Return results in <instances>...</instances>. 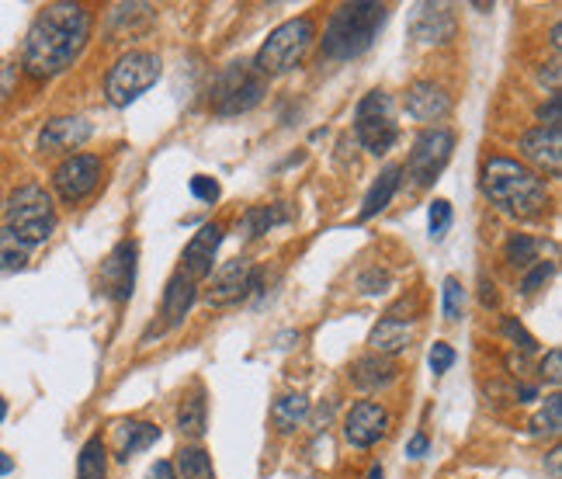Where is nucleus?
I'll list each match as a JSON object with an SVG mask.
<instances>
[{"instance_id": "nucleus-1", "label": "nucleus", "mask_w": 562, "mask_h": 479, "mask_svg": "<svg viewBox=\"0 0 562 479\" xmlns=\"http://www.w3.org/2000/svg\"><path fill=\"white\" fill-rule=\"evenodd\" d=\"M91 11L80 4H46L25 35L22 66L31 77L49 80L77 63L91 39Z\"/></svg>"}, {"instance_id": "nucleus-2", "label": "nucleus", "mask_w": 562, "mask_h": 479, "mask_svg": "<svg viewBox=\"0 0 562 479\" xmlns=\"http://www.w3.org/2000/svg\"><path fill=\"white\" fill-rule=\"evenodd\" d=\"M483 191L500 212L514 219H535L549 205L546 181L532 171L518 164L511 156H489L483 167Z\"/></svg>"}, {"instance_id": "nucleus-3", "label": "nucleus", "mask_w": 562, "mask_h": 479, "mask_svg": "<svg viewBox=\"0 0 562 479\" xmlns=\"http://www.w3.org/2000/svg\"><path fill=\"white\" fill-rule=\"evenodd\" d=\"M389 8L375 4V0H355V4H341L330 14L323 31V56L327 60H355L361 52L372 49L375 35L382 31Z\"/></svg>"}, {"instance_id": "nucleus-4", "label": "nucleus", "mask_w": 562, "mask_h": 479, "mask_svg": "<svg viewBox=\"0 0 562 479\" xmlns=\"http://www.w3.org/2000/svg\"><path fill=\"white\" fill-rule=\"evenodd\" d=\"M4 216H8L11 234L28 247L49 240V234L56 229V205H52L49 191L42 185L17 188L4 205Z\"/></svg>"}, {"instance_id": "nucleus-5", "label": "nucleus", "mask_w": 562, "mask_h": 479, "mask_svg": "<svg viewBox=\"0 0 562 479\" xmlns=\"http://www.w3.org/2000/svg\"><path fill=\"white\" fill-rule=\"evenodd\" d=\"M312 39H316V28H312L309 17H292V22L278 25L268 35V42L257 49V56H254L251 66L257 70L260 77L289 74V70H295L298 63H303Z\"/></svg>"}, {"instance_id": "nucleus-6", "label": "nucleus", "mask_w": 562, "mask_h": 479, "mask_svg": "<svg viewBox=\"0 0 562 479\" xmlns=\"http://www.w3.org/2000/svg\"><path fill=\"white\" fill-rule=\"evenodd\" d=\"M156 80H161V56L146 49H132L108 70L104 94H108L115 109H126V104H132L139 94H146Z\"/></svg>"}, {"instance_id": "nucleus-7", "label": "nucleus", "mask_w": 562, "mask_h": 479, "mask_svg": "<svg viewBox=\"0 0 562 479\" xmlns=\"http://www.w3.org/2000/svg\"><path fill=\"white\" fill-rule=\"evenodd\" d=\"M265 94H268V80L251 63H230L213 84V112L216 115L251 112Z\"/></svg>"}, {"instance_id": "nucleus-8", "label": "nucleus", "mask_w": 562, "mask_h": 479, "mask_svg": "<svg viewBox=\"0 0 562 479\" xmlns=\"http://www.w3.org/2000/svg\"><path fill=\"white\" fill-rule=\"evenodd\" d=\"M355 136L368 153H389L399 139L396 126V101L385 91H372L355 109Z\"/></svg>"}, {"instance_id": "nucleus-9", "label": "nucleus", "mask_w": 562, "mask_h": 479, "mask_svg": "<svg viewBox=\"0 0 562 479\" xmlns=\"http://www.w3.org/2000/svg\"><path fill=\"white\" fill-rule=\"evenodd\" d=\"M451 150H455V133L451 129H445V126L424 129L413 139V150H410V160H407L410 177L417 185L437 181V174L448 167Z\"/></svg>"}, {"instance_id": "nucleus-10", "label": "nucleus", "mask_w": 562, "mask_h": 479, "mask_svg": "<svg viewBox=\"0 0 562 479\" xmlns=\"http://www.w3.org/2000/svg\"><path fill=\"white\" fill-rule=\"evenodd\" d=\"M101 156L94 153H74V156H66L63 164L56 167V174H52V185H56L60 191V199L63 202H80L87 199L98 181H101Z\"/></svg>"}, {"instance_id": "nucleus-11", "label": "nucleus", "mask_w": 562, "mask_h": 479, "mask_svg": "<svg viewBox=\"0 0 562 479\" xmlns=\"http://www.w3.org/2000/svg\"><path fill=\"white\" fill-rule=\"evenodd\" d=\"M260 286V275L247 257H233L226 261L222 268L213 275V289H208V303L213 306H230L240 303L251 289Z\"/></svg>"}, {"instance_id": "nucleus-12", "label": "nucleus", "mask_w": 562, "mask_h": 479, "mask_svg": "<svg viewBox=\"0 0 562 479\" xmlns=\"http://www.w3.org/2000/svg\"><path fill=\"white\" fill-rule=\"evenodd\" d=\"M136 257H139V247L132 240H122L101 264V289L108 299H115V303H126V299L132 295Z\"/></svg>"}, {"instance_id": "nucleus-13", "label": "nucleus", "mask_w": 562, "mask_h": 479, "mask_svg": "<svg viewBox=\"0 0 562 479\" xmlns=\"http://www.w3.org/2000/svg\"><path fill=\"white\" fill-rule=\"evenodd\" d=\"M385 431H389V414L375 400H358L344 417V438L355 449H372Z\"/></svg>"}, {"instance_id": "nucleus-14", "label": "nucleus", "mask_w": 562, "mask_h": 479, "mask_svg": "<svg viewBox=\"0 0 562 479\" xmlns=\"http://www.w3.org/2000/svg\"><path fill=\"white\" fill-rule=\"evenodd\" d=\"M219 243H222V229L216 223H208L202 226L195 237H191V243L184 247V272L191 281H199L205 275H213V257L219 251Z\"/></svg>"}, {"instance_id": "nucleus-15", "label": "nucleus", "mask_w": 562, "mask_h": 479, "mask_svg": "<svg viewBox=\"0 0 562 479\" xmlns=\"http://www.w3.org/2000/svg\"><path fill=\"white\" fill-rule=\"evenodd\" d=\"M451 112V98L434 80H417L407 87V115L417 122H437Z\"/></svg>"}, {"instance_id": "nucleus-16", "label": "nucleus", "mask_w": 562, "mask_h": 479, "mask_svg": "<svg viewBox=\"0 0 562 479\" xmlns=\"http://www.w3.org/2000/svg\"><path fill=\"white\" fill-rule=\"evenodd\" d=\"M559 147H562L559 129L538 126V129L521 136V153L528 156L532 164H538L541 171H549L552 177H559V171H562V153H559Z\"/></svg>"}, {"instance_id": "nucleus-17", "label": "nucleus", "mask_w": 562, "mask_h": 479, "mask_svg": "<svg viewBox=\"0 0 562 479\" xmlns=\"http://www.w3.org/2000/svg\"><path fill=\"white\" fill-rule=\"evenodd\" d=\"M87 139H91V122L87 118H52L46 122L39 147L46 153H60V150H77Z\"/></svg>"}, {"instance_id": "nucleus-18", "label": "nucleus", "mask_w": 562, "mask_h": 479, "mask_svg": "<svg viewBox=\"0 0 562 479\" xmlns=\"http://www.w3.org/2000/svg\"><path fill=\"white\" fill-rule=\"evenodd\" d=\"M413 35L420 42H448L455 35V17L448 4H417L413 8Z\"/></svg>"}, {"instance_id": "nucleus-19", "label": "nucleus", "mask_w": 562, "mask_h": 479, "mask_svg": "<svg viewBox=\"0 0 562 479\" xmlns=\"http://www.w3.org/2000/svg\"><path fill=\"white\" fill-rule=\"evenodd\" d=\"M153 441H161V428L156 424H146V420H118L115 424V449H118V458H129L136 452L150 449Z\"/></svg>"}, {"instance_id": "nucleus-20", "label": "nucleus", "mask_w": 562, "mask_h": 479, "mask_svg": "<svg viewBox=\"0 0 562 479\" xmlns=\"http://www.w3.org/2000/svg\"><path fill=\"white\" fill-rule=\"evenodd\" d=\"M191 303H195V281L178 272L167 281V292H164V319H167V327L184 324V316L191 313Z\"/></svg>"}, {"instance_id": "nucleus-21", "label": "nucleus", "mask_w": 562, "mask_h": 479, "mask_svg": "<svg viewBox=\"0 0 562 479\" xmlns=\"http://www.w3.org/2000/svg\"><path fill=\"white\" fill-rule=\"evenodd\" d=\"M410 341H413V327L407 324V319L385 316V319H379V327L372 330V348L382 354V358H389V354L407 351Z\"/></svg>"}, {"instance_id": "nucleus-22", "label": "nucleus", "mask_w": 562, "mask_h": 479, "mask_svg": "<svg viewBox=\"0 0 562 479\" xmlns=\"http://www.w3.org/2000/svg\"><path fill=\"white\" fill-rule=\"evenodd\" d=\"M396 379V365L382 354H368V358H358L350 365V382L358 389H379V386H389Z\"/></svg>"}, {"instance_id": "nucleus-23", "label": "nucleus", "mask_w": 562, "mask_h": 479, "mask_svg": "<svg viewBox=\"0 0 562 479\" xmlns=\"http://www.w3.org/2000/svg\"><path fill=\"white\" fill-rule=\"evenodd\" d=\"M399 177H403V167L399 164H389L382 174H379V181L372 185V191L365 194V205H361V219H372L379 216V212L393 202V194L399 188Z\"/></svg>"}, {"instance_id": "nucleus-24", "label": "nucleus", "mask_w": 562, "mask_h": 479, "mask_svg": "<svg viewBox=\"0 0 562 479\" xmlns=\"http://www.w3.org/2000/svg\"><path fill=\"white\" fill-rule=\"evenodd\" d=\"M309 417V400L303 393H289V396H278L274 406H271V420L278 431H295L298 424Z\"/></svg>"}, {"instance_id": "nucleus-25", "label": "nucleus", "mask_w": 562, "mask_h": 479, "mask_svg": "<svg viewBox=\"0 0 562 479\" xmlns=\"http://www.w3.org/2000/svg\"><path fill=\"white\" fill-rule=\"evenodd\" d=\"M289 219V212H285V205H254V209H247V216H243V223H240V234L243 237H260V234H268L271 226H278V223H285Z\"/></svg>"}, {"instance_id": "nucleus-26", "label": "nucleus", "mask_w": 562, "mask_h": 479, "mask_svg": "<svg viewBox=\"0 0 562 479\" xmlns=\"http://www.w3.org/2000/svg\"><path fill=\"white\" fill-rule=\"evenodd\" d=\"M77 479H108V452H104V441L101 438H91L80 449Z\"/></svg>"}, {"instance_id": "nucleus-27", "label": "nucleus", "mask_w": 562, "mask_h": 479, "mask_svg": "<svg viewBox=\"0 0 562 479\" xmlns=\"http://www.w3.org/2000/svg\"><path fill=\"white\" fill-rule=\"evenodd\" d=\"M178 428L188 438H202L205 434V393L195 389L188 400H181L178 406Z\"/></svg>"}, {"instance_id": "nucleus-28", "label": "nucleus", "mask_w": 562, "mask_h": 479, "mask_svg": "<svg viewBox=\"0 0 562 479\" xmlns=\"http://www.w3.org/2000/svg\"><path fill=\"white\" fill-rule=\"evenodd\" d=\"M178 469L181 476L178 479H216L213 472V458H208L205 449H181L178 452Z\"/></svg>"}, {"instance_id": "nucleus-29", "label": "nucleus", "mask_w": 562, "mask_h": 479, "mask_svg": "<svg viewBox=\"0 0 562 479\" xmlns=\"http://www.w3.org/2000/svg\"><path fill=\"white\" fill-rule=\"evenodd\" d=\"M28 251L31 247L22 243L8 226H0V272H17L28 264Z\"/></svg>"}, {"instance_id": "nucleus-30", "label": "nucleus", "mask_w": 562, "mask_h": 479, "mask_svg": "<svg viewBox=\"0 0 562 479\" xmlns=\"http://www.w3.org/2000/svg\"><path fill=\"white\" fill-rule=\"evenodd\" d=\"M503 257H507V264H514V268H528L532 261H538V240L514 234L503 243Z\"/></svg>"}, {"instance_id": "nucleus-31", "label": "nucleus", "mask_w": 562, "mask_h": 479, "mask_svg": "<svg viewBox=\"0 0 562 479\" xmlns=\"http://www.w3.org/2000/svg\"><path fill=\"white\" fill-rule=\"evenodd\" d=\"M538 431H549V434H559V428H562V396L559 393H552L549 400H546V411L538 414Z\"/></svg>"}, {"instance_id": "nucleus-32", "label": "nucleus", "mask_w": 562, "mask_h": 479, "mask_svg": "<svg viewBox=\"0 0 562 479\" xmlns=\"http://www.w3.org/2000/svg\"><path fill=\"white\" fill-rule=\"evenodd\" d=\"M445 316L448 319H459L462 316V306H465V289L459 278H445Z\"/></svg>"}, {"instance_id": "nucleus-33", "label": "nucleus", "mask_w": 562, "mask_h": 479, "mask_svg": "<svg viewBox=\"0 0 562 479\" xmlns=\"http://www.w3.org/2000/svg\"><path fill=\"white\" fill-rule=\"evenodd\" d=\"M448 226H451V202L434 199L431 202V237H445Z\"/></svg>"}, {"instance_id": "nucleus-34", "label": "nucleus", "mask_w": 562, "mask_h": 479, "mask_svg": "<svg viewBox=\"0 0 562 479\" xmlns=\"http://www.w3.org/2000/svg\"><path fill=\"white\" fill-rule=\"evenodd\" d=\"M358 286H361V292H385L393 286V275L385 272V268H368L361 278H358Z\"/></svg>"}, {"instance_id": "nucleus-35", "label": "nucleus", "mask_w": 562, "mask_h": 479, "mask_svg": "<svg viewBox=\"0 0 562 479\" xmlns=\"http://www.w3.org/2000/svg\"><path fill=\"white\" fill-rule=\"evenodd\" d=\"M191 194H195V199H202V202H216L219 199V185L213 181V177H205V174H195L191 177Z\"/></svg>"}, {"instance_id": "nucleus-36", "label": "nucleus", "mask_w": 562, "mask_h": 479, "mask_svg": "<svg viewBox=\"0 0 562 479\" xmlns=\"http://www.w3.org/2000/svg\"><path fill=\"white\" fill-rule=\"evenodd\" d=\"M503 333L511 337V341H514L521 351H535V348H538V341H535V337L518 324V319H503Z\"/></svg>"}, {"instance_id": "nucleus-37", "label": "nucleus", "mask_w": 562, "mask_h": 479, "mask_svg": "<svg viewBox=\"0 0 562 479\" xmlns=\"http://www.w3.org/2000/svg\"><path fill=\"white\" fill-rule=\"evenodd\" d=\"M427 362H431V371H434V376H442V371H448V368L455 365V348H451V344H434Z\"/></svg>"}, {"instance_id": "nucleus-38", "label": "nucleus", "mask_w": 562, "mask_h": 479, "mask_svg": "<svg viewBox=\"0 0 562 479\" xmlns=\"http://www.w3.org/2000/svg\"><path fill=\"white\" fill-rule=\"evenodd\" d=\"M552 272H555V264H552V261H541L538 268H535L528 278H524V286H521V289H524V292H538V289L552 278Z\"/></svg>"}, {"instance_id": "nucleus-39", "label": "nucleus", "mask_w": 562, "mask_h": 479, "mask_svg": "<svg viewBox=\"0 0 562 479\" xmlns=\"http://www.w3.org/2000/svg\"><path fill=\"white\" fill-rule=\"evenodd\" d=\"M541 376H546L552 386H559V379H562V351L559 348H552L546 354V362H541Z\"/></svg>"}, {"instance_id": "nucleus-40", "label": "nucleus", "mask_w": 562, "mask_h": 479, "mask_svg": "<svg viewBox=\"0 0 562 479\" xmlns=\"http://www.w3.org/2000/svg\"><path fill=\"white\" fill-rule=\"evenodd\" d=\"M559 109H562V98L549 94V104H541V112H538V118L546 122V129H559V122H562Z\"/></svg>"}, {"instance_id": "nucleus-41", "label": "nucleus", "mask_w": 562, "mask_h": 479, "mask_svg": "<svg viewBox=\"0 0 562 479\" xmlns=\"http://www.w3.org/2000/svg\"><path fill=\"white\" fill-rule=\"evenodd\" d=\"M146 479H178V469H174V463H156L150 466Z\"/></svg>"}, {"instance_id": "nucleus-42", "label": "nucleus", "mask_w": 562, "mask_h": 479, "mask_svg": "<svg viewBox=\"0 0 562 479\" xmlns=\"http://www.w3.org/2000/svg\"><path fill=\"white\" fill-rule=\"evenodd\" d=\"M424 452H427V434H413L410 445H407V455H410V458H420Z\"/></svg>"}, {"instance_id": "nucleus-43", "label": "nucleus", "mask_w": 562, "mask_h": 479, "mask_svg": "<svg viewBox=\"0 0 562 479\" xmlns=\"http://www.w3.org/2000/svg\"><path fill=\"white\" fill-rule=\"evenodd\" d=\"M480 289H483V306H497V292H494V281H486V278H483V286H480Z\"/></svg>"}, {"instance_id": "nucleus-44", "label": "nucleus", "mask_w": 562, "mask_h": 479, "mask_svg": "<svg viewBox=\"0 0 562 479\" xmlns=\"http://www.w3.org/2000/svg\"><path fill=\"white\" fill-rule=\"evenodd\" d=\"M14 469V458L8 452H0V476H8Z\"/></svg>"}, {"instance_id": "nucleus-45", "label": "nucleus", "mask_w": 562, "mask_h": 479, "mask_svg": "<svg viewBox=\"0 0 562 479\" xmlns=\"http://www.w3.org/2000/svg\"><path fill=\"white\" fill-rule=\"evenodd\" d=\"M559 455H562L559 449H552V452H549V469H552V479H559Z\"/></svg>"}, {"instance_id": "nucleus-46", "label": "nucleus", "mask_w": 562, "mask_h": 479, "mask_svg": "<svg viewBox=\"0 0 562 479\" xmlns=\"http://www.w3.org/2000/svg\"><path fill=\"white\" fill-rule=\"evenodd\" d=\"M518 396H521V400H535V386H521Z\"/></svg>"}, {"instance_id": "nucleus-47", "label": "nucleus", "mask_w": 562, "mask_h": 479, "mask_svg": "<svg viewBox=\"0 0 562 479\" xmlns=\"http://www.w3.org/2000/svg\"><path fill=\"white\" fill-rule=\"evenodd\" d=\"M4 417H8V400L0 396V424H4Z\"/></svg>"}, {"instance_id": "nucleus-48", "label": "nucleus", "mask_w": 562, "mask_h": 479, "mask_svg": "<svg viewBox=\"0 0 562 479\" xmlns=\"http://www.w3.org/2000/svg\"><path fill=\"white\" fill-rule=\"evenodd\" d=\"M368 479H382V466H372V469H368Z\"/></svg>"}]
</instances>
